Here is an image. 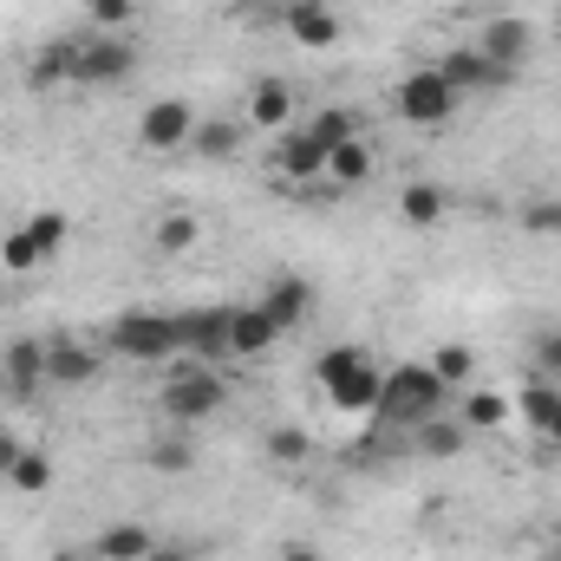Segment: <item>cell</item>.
Listing matches in <instances>:
<instances>
[{"instance_id":"obj_10","label":"cell","mask_w":561,"mask_h":561,"mask_svg":"<svg viewBox=\"0 0 561 561\" xmlns=\"http://www.w3.org/2000/svg\"><path fill=\"white\" fill-rule=\"evenodd\" d=\"M280 26H287V39L307 46V53H333V46H340V13H333V0H280Z\"/></svg>"},{"instance_id":"obj_11","label":"cell","mask_w":561,"mask_h":561,"mask_svg":"<svg viewBox=\"0 0 561 561\" xmlns=\"http://www.w3.org/2000/svg\"><path fill=\"white\" fill-rule=\"evenodd\" d=\"M529 46H536V33H529V20H523V13H490V20H483V33H477V53H483V59H496L503 72H523Z\"/></svg>"},{"instance_id":"obj_29","label":"cell","mask_w":561,"mask_h":561,"mask_svg":"<svg viewBox=\"0 0 561 561\" xmlns=\"http://www.w3.org/2000/svg\"><path fill=\"white\" fill-rule=\"evenodd\" d=\"M424 366H431V373H437V379H444L450 392H463V386L477 379V353H470V346H457V340H450V346H437V353H431Z\"/></svg>"},{"instance_id":"obj_4","label":"cell","mask_w":561,"mask_h":561,"mask_svg":"<svg viewBox=\"0 0 561 561\" xmlns=\"http://www.w3.org/2000/svg\"><path fill=\"white\" fill-rule=\"evenodd\" d=\"M457 92L437 79V66H419V72H405L399 85H392V112L405 118V125H419V131H444L450 118H457Z\"/></svg>"},{"instance_id":"obj_5","label":"cell","mask_w":561,"mask_h":561,"mask_svg":"<svg viewBox=\"0 0 561 561\" xmlns=\"http://www.w3.org/2000/svg\"><path fill=\"white\" fill-rule=\"evenodd\" d=\"M222 405H229V386H222L216 366H183L163 386V419L170 424H203V419H216Z\"/></svg>"},{"instance_id":"obj_12","label":"cell","mask_w":561,"mask_h":561,"mask_svg":"<svg viewBox=\"0 0 561 561\" xmlns=\"http://www.w3.org/2000/svg\"><path fill=\"white\" fill-rule=\"evenodd\" d=\"M242 125L249 131H287L294 125V85L280 79V72H268V79H255V92H249V112H242Z\"/></svg>"},{"instance_id":"obj_6","label":"cell","mask_w":561,"mask_h":561,"mask_svg":"<svg viewBox=\"0 0 561 561\" xmlns=\"http://www.w3.org/2000/svg\"><path fill=\"white\" fill-rule=\"evenodd\" d=\"M125 79H138V46L125 33L79 39V85H125Z\"/></svg>"},{"instance_id":"obj_35","label":"cell","mask_w":561,"mask_h":561,"mask_svg":"<svg viewBox=\"0 0 561 561\" xmlns=\"http://www.w3.org/2000/svg\"><path fill=\"white\" fill-rule=\"evenodd\" d=\"M85 13L99 20V33H125L138 20V0H85Z\"/></svg>"},{"instance_id":"obj_24","label":"cell","mask_w":561,"mask_h":561,"mask_svg":"<svg viewBox=\"0 0 561 561\" xmlns=\"http://www.w3.org/2000/svg\"><path fill=\"white\" fill-rule=\"evenodd\" d=\"M307 138L320 144V150H333V144L359 138V112H346V105H320V112L307 118Z\"/></svg>"},{"instance_id":"obj_25","label":"cell","mask_w":561,"mask_h":561,"mask_svg":"<svg viewBox=\"0 0 561 561\" xmlns=\"http://www.w3.org/2000/svg\"><path fill=\"white\" fill-rule=\"evenodd\" d=\"M163 255H190L196 242H203V222L190 216V209H170V216H157V236H150Z\"/></svg>"},{"instance_id":"obj_15","label":"cell","mask_w":561,"mask_h":561,"mask_svg":"<svg viewBox=\"0 0 561 561\" xmlns=\"http://www.w3.org/2000/svg\"><path fill=\"white\" fill-rule=\"evenodd\" d=\"M92 379H99V353H92V346H79V340H46V386L79 392V386H92Z\"/></svg>"},{"instance_id":"obj_30","label":"cell","mask_w":561,"mask_h":561,"mask_svg":"<svg viewBox=\"0 0 561 561\" xmlns=\"http://www.w3.org/2000/svg\"><path fill=\"white\" fill-rule=\"evenodd\" d=\"M39 262H46V255H39V242H33V236H26V222H20V229H7V236H0V268H7V275H33V268H39Z\"/></svg>"},{"instance_id":"obj_31","label":"cell","mask_w":561,"mask_h":561,"mask_svg":"<svg viewBox=\"0 0 561 561\" xmlns=\"http://www.w3.org/2000/svg\"><path fill=\"white\" fill-rule=\"evenodd\" d=\"M463 437H470V431H463L457 419H424L419 424V450H424V457H457V450H463Z\"/></svg>"},{"instance_id":"obj_16","label":"cell","mask_w":561,"mask_h":561,"mask_svg":"<svg viewBox=\"0 0 561 561\" xmlns=\"http://www.w3.org/2000/svg\"><path fill=\"white\" fill-rule=\"evenodd\" d=\"M0 373H7V392H13V399L46 392V340H13L7 359H0Z\"/></svg>"},{"instance_id":"obj_7","label":"cell","mask_w":561,"mask_h":561,"mask_svg":"<svg viewBox=\"0 0 561 561\" xmlns=\"http://www.w3.org/2000/svg\"><path fill=\"white\" fill-rule=\"evenodd\" d=\"M176 340H183V353H190L196 366L236 359V353H229V307H183V313H176Z\"/></svg>"},{"instance_id":"obj_38","label":"cell","mask_w":561,"mask_h":561,"mask_svg":"<svg viewBox=\"0 0 561 561\" xmlns=\"http://www.w3.org/2000/svg\"><path fill=\"white\" fill-rule=\"evenodd\" d=\"M280 561H327L313 542H280Z\"/></svg>"},{"instance_id":"obj_41","label":"cell","mask_w":561,"mask_h":561,"mask_svg":"<svg viewBox=\"0 0 561 561\" xmlns=\"http://www.w3.org/2000/svg\"><path fill=\"white\" fill-rule=\"evenodd\" d=\"M549 561H561V536H556V549H549Z\"/></svg>"},{"instance_id":"obj_9","label":"cell","mask_w":561,"mask_h":561,"mask_svg":"<svg viewBox=\"0 0 561 561\" xmlns=\"http://www.w3.org/2000/svg\"><path fill=\"white\" fill-rule=\"evenodd\" d=\"M437 79L463 99V92H503L516 72H503L496 59H483L477 46H450V53H437Z\"/></svg>"},{"instance_id":"obj_14","label":"cell","mask_w":561,"mask_h":561,"mask_svg":"<svg viewBox=\"0 0 561 561\" xmlns=\"http://www.w3.org/2000/svg\"><path fill=\"white\" fill-rule=\"evenodd\" d=\"M275 340H280V327L268 320V307H262V300L229 307V353H236V359H262Z\"/></svg>"},{"instance_id":"obj_33","label":"cell","mask_w":561,"mask_h":561,"mask_svg":"<svg viewBox=\"0 0 561 561\" xmlns=\"http://www.w3.org/2000/svg\"><path fill=\"white\" fill-rule=\"evenodd\" d=\"M190 463H196V444H190V437H176V431H170V437H157V444H150V470L183 477Z\"/></svg>"},{"instance_id":"obj_39","label":"cell","mask_w":561,"mask_h":561,"mask_svg":"<svg viewBox=\"0 0 561 561\" xmlns=\"http://www.w3.org/2000/svg\"><path fill=\"white\" fill-rule=\"evenodd\" d=\"M150 561H203V556H196V549H176V542H157V556Z\"/></svg>"},{"instance_id":"obj_23","label":"cell","mask_w":561,"mask_h":561,"mask_svg":"<svg viewBox=\"0 0 561 561\" xmlns=\"http://www.w3.org/2000/svg\"><path fill=\"white\" fill-rule=\"evenodd\" d=\"M463 431H503V424H510V399H503V392H490V386H470V392H463Z\"/></svg>"},{"instance_id":"obj_1","label":"cell","mask_w":561,"mask_h":561,"mask_svg":"<svg viewBox=\"0 0 561 561\" xmlns=\"http://www.w3.org/2000/svg\"><path fill=\"white\" fill-rule=\"evenodd\" d=\"M444 399H450V386H444L424 359H405V366H392V373L379 379L373 419H379V431H419L424 419L444 412Z\"/></svg>"},{"instance_id":"obj_34","label":"cell","mask_w":561,"mask_h":561,"mask_svg":"<svg viewBox=\"0 0 561 561\" xmlns=\"http://www.w3.org/2000/svg\"><path fill=\"white\" fill-rule=\"evenodd\" d=\"M516 222H523V236H561V196H529Z\"/></svg>"},{"instance_id":"obj_22","label":"cell","mask_w":561,"mask_h":561,"mask_svg":"<svg viewBox=\"0 0 561 561\" xmlns=\"http://www.w3.org/2000/svg\"><path fill=\"white\" fill-rule=\"evenodd\" d=\"M327 176H333L340 190H359V183L373 176V144H366V138L333 144V150H327Z\"/></svg>"},{"instance_id":"obj_32","label":"cell","mask_w":561,"mask_h":561,"mask_svg":"<svg viewBox=\"0 0 561 561\" xmlns=\"http://www.w3.org/2000/svg\"><path fill=\"white\" fill-rule=\"evenodd\" d=\"M268 457H275V463H307V457H313V431H307V424H275V431H268Z\"/></svg>"},{"instance_id":"obj_42","label":"cell","mask_w":561,"mask_h":561,"mask_svg":"<svg viewBox=\"0 0 561 561\" xmlns=\"http://www.w3.org/2000/svg\"><path fill=\"white\" fill-rule=\"evenodd\" d=\"M549 437H556V444H561V424H556V431H549Z\"/></svg>"},{"instance_id":"obj_26","label":"cell","mask_w":561,"mask_h":561,"mask_svg":"<svg viewBox=\"0 0 561 561\" xmlns=\"http://www.w3.org/2000/svg\"><path fill=\"white\" fill-rule=\"evenodd\" d=\"M7 490H20V496H46V490H53V457L26 444V450H20V463L7 470Z\"/></svg>"},{"instance_id":"obj_18","label":"cell","mask_w":561,"mask_h":561,"mask_svg":"<svg viewBox=\"0 0 561 561\" xmlns=\"http://www.w3.org/2000/svg\"><path fill=\"white\" fill-rule=\"evenodd\" d=\"M26 85H33V92L79 85V39H53V46H39L33 66H26Z\"/></svg>"},{"instance_id":"obj_37","label":"cell","mask_w":561,"mask_h":561,"mask_svg":"<svg viewBox=\"0 0 561 561\" xmlns=\"http://www.w3.org/2000/svg\"><path fill=\"white\" fill-rule=\"evenodd\" d=\"M20 450H26V444H20V431H0V483H7V470L20 463Z\"/></svg>"},{"instance_id":"obj_8","label":"cell","mask_w":561,"mask_h":561,"mask_svg":"<svg viewBox=\"0 0 561 561\" xmlns=\"http://www.w3.org/2000/svg\"><path fill=\"white\" fill-rule=\"evenodd\" d=\"M190 138H196V105H190V99H150L138 112L144 150H183Z\"/></svg>"},{"instance_id":"obj_20","label":"cell","mask_w":561,"mask_h":561,"mask_svg":"<svg viewBox=\"0 0 561 561\" xmlns=\"http://www.w3.org/2000/svg\"><path fill=\"white\" fill-rule=\"evenodd\" d=\"M516 412L549 437V431L561 424V379H542V373H536V379H523V386H516Z\"/></svg>"},{"instance_id":"obj_36","label":"cell","mask_w":561,"mask_h":561,"mask_svg":"<svg viewBox=\"0 0 561 561\" xmlns=\"http://www.w3.org/2000/svg\"><path fill=\"white\" fill-rule=\"evenodd\" d=\"M536 373H542V379H561V327L536 333Z\"/></svg>"},{"instance_id":"obj_40","label":"cell","mask_w":561,"mask_h":561,"mask_svg":"<svg viewBox=\"0 0 561 561\" xmlns=\"http://www.w3.org/2000/svg\"><path fill=\"white\" fill-rule=\"evenodd\" d=\"M53 561H92V556H79V549H53Z\"/></svg>"},{"instance_id":"obj_28","label":"cell","mask_w":561,"mask_h":561,"mask_svg":"<svg viewBox=\"0 0 561 561\" xmlns=\"http://www.w3.org/2000/svg\"><path fill=\"white\" fill-rule=\"evenodd\" d=\"M26 236H33V242H39V255L53 262V255L72 242V216H66V209H33V216H26Z\"/></svg>"},{"instance_id":"obj_3","label":"cell","mask_w":561,"mask_h":561,"mask_svg":"<svg viewBox=\"0 0 561 561\" xmlns=\"http://www.w3.org/2000/svg\"><path fill=\"white\" fill-rule=\"evenodd\" d=\"M105 346L118 359H138V366H157V359H183V340H176V313H150V307H131L112 320Z\"/></svg>"},{"instance_id":"obj_27","label":"cell","mask_w":561,"mask_h":561,"mask_svg":"<svg viewBox=\"0 0 561 561\" xmlns=\"http://www.w3.org/2000/svg\"><path fill=\"white\" fill-rule=\"evenodd\" d=\"M242 131H249V125H229V118H196V138H190V150H196V157H236V150H242Z\"/></svg>"},{"instance_id":"obj_19","label":"cell","mask_w":561,"mask_h":561,"mask_svg":"<svg viewBox=\"0 0 561 561\" xmlns=\"http://www.w3.org/2000/svg\"><path fill=\"white\" fill-rule=\"evenodd\" d=\"M157 556V536L144 523H105L99 542H92V561H150Z\"/></svg>"},{"instance_id":"obj_21","label":"cell","mask_w":561,"mask_h":561,"mask_svg":"<svg viewBox=\"0 0 561 561\" xmlns=\"http://www.w3.org/2000/svg\"><path fill=\"white\" fill-rule=\"evenodd\" d=\"M399 216H405V229H437V222H444V216H450V196H444V190H437V183H405V190H399Z\"/></svg>"},{"instance_id":"obj_2","label":"cell","mask_w":561,"mask_h":561,"mask_svg":"<svg viewBox=\"0 0 561 561\" xmlns=\"http://www.w3.org/2000/svg\"><path fill=\"white\" fill-rule=\"evenodd\" d=\"M320 386H327V405L333 412H346V419H366L373 405H379V366H373V353L366 346H353V340H340V346H327L320 353Z\"/></svg>"},{"instance_id":"obj_13","label":"cell","mask_w":561,"mask_h":561,"mask_svg":"<svg viewBox=\"0 0 561 561\" xmlns=\"http://www.w3.org/2000/svg\"><path fill=\"white\" fill-rule=\"evenodd\" d=\"M275 176H287V183H320V176H327V150L307 138V125H287V131H280Z\"/></svg>"},{"instance_id":"obj_17","label":"cell","mask_w":561,"mask_h":561,"mask_svg":"<svg viewBox=\"0 0 561 561\" xmlns=\"http://www.w3.org/2000/svg\"><path fill=\"white\" fill-rule=\"evenodd\" d=\"M262 307H268V320H275L280 333H294V327L313 313V280L275 275V280H268V294H262Z\"/></svg>"}]
</instances>
